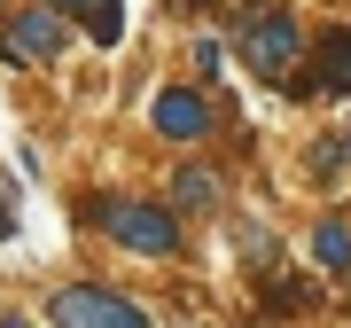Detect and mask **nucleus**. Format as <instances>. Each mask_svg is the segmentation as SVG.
<instances>
[{
	"instance_id": "f257e3e1",
	"label": "nucleus",
	"mask_w": 351,
	"mask_h": 328,
	"mask_svg": "<svg viewBox=\"0 0 351 328\" xmlns=\"http://www.w3.org/2000/svg\"><path fill=\"white\" fill-rule=\"evenodd\" d=\"M47 320H55V328H156L133 297L101 290V281H71V290H55V297H47Z\"/></svg>"
},
{
	"instance_id": "f03ea898",
	"label": "nucleus",
	"mask_w": 351,
	"mask_h": 328,
	"mask_svg": "<svg viewBox=\"0 0 351 328\" xmlns=\"http://www.w3.org/2000/svg\"><path fill=\"white\" fill-rule=\"evenodd\" d=\"M101 227H110V242H125L141 258H172L180 250V219L164 211V203H110Z\"/></svg>"
},
{
	"instance_id": "7ed1b4c3",
	"label": "nucleus",
	"mask_w": 351,
	"mask_h": 328,
	"mask_svg": "<svg viewBox=\"0 0 351 328\" xmlns=\"http://www.w3.org/2000/svg\"><path fill=\"white\" fill-rule=\"evenodd\" d=\"M242 55H250L265 78H281L289 63H297V24H289V16H258V24L242 32Z\"/></svg>"
},
{
	"instance_id": "20e7f679",
	"label": "nucleus",
	"mask_w": 351,
	"mask_h": 328,
	"mask_svg": "<svg viewBox=\"0 0 351 328\" xmlns=\"http://www.w3.org/2000/svg\"><path fill=\"white\" fill-rule=\"evenodd\" d=\"M0 47H8L16 63H47V55L63 47V8H24V16H16V32L0 39Z\"/></svg>"
},
{
	"instance_id": "39448f33",
	"label": "nucleus",
	"mask_w": 351,
	"mask_h": 328,
	"mask_svg": "<svg viewBox=\"0 0 351 328\" xmlns=\"http://www.w3.org/2000/svg\"><path fill=\"white\" fill-rule=\"evenodd\" d=\"M203 126H211V110H203L188 86L156 94V133H164V141H203Z\"/></svg>"
},
{
	"instance_id": "423d86ee",
	"label": "nucleus",
	"mask_w": 351,
	"mask_h": 328,
	"mask_svg": "<svg viewBox=\"0 0 351 328\" xmlns=\"http://www.w3.org/2000/svg\"><path fill=\"white\" fill-rule=\"evenodd\" d=\"M304 94H351V32H328L320 71H313V86H304Z\"/></svg>"
},
{
	"instance_id": "0eeeda50",
	"label": "nucleus",
	"mask_w": 351,
	"mask_h": 328,
	"mask_svg": "<svg viewBox=\"0 0 351 328\" xmlns=\"http://www.w3.org/2000/svg\"><path fill=\"white\" fill-rule=\"evenodd\" d=\"M55 8H86V32L101 39V47L125 32V8H117V0H55Z\"/></svg>"
},
{
	"instance_id": "6e6552de",
	"label": "nucleus",
	"mask_w": 351,
	"mask_h": 328,
	"mask_svg": "<svg viewBox=\"0 0 351 328\" xmlns=\"http://www.w3.org/2000/svg\"><path fill=\"white\" fill-rule=\"evenodd\" d=\"M172 203H188V211H211V203H219V180L203 172V164H188V172L172 180Z\"/></svg>"
},
{
	"instance_id": "1a4fd4ad",
	"label": "nucleus",
	"mask_w": 351,
	"mask_h": 328,
	"mask_svg": "<svg viewBox=\"0 0 351 328\" xmlns=\"http://www.w3.org/2000/svg\"><path fill=\"white\" fill-rule=\"evenodd\" d=\"M313 250H320V266H351V227H343V219H328V227L313 235Z\"/></svg>"
},
{
	"instance_id": "9d476101",
	"label": "nucleus",
	"mask_w": 351,
	"mask_h": 328,
	"mask_svg": "<svg viewBox=\"0 0 351 328\" xmlns=\"http://www.w3.org/2000/svg\"><path fill=\"white\" fill-rule=\"evenodd\" d=\"M0 235H16V211H8V203H0Z\"/></svg>"
},
{
	"instance_id": "9b49d317",
	"label": "nucleus",
	"mask_w": 351,
	"mask_h": 328,
	"mask_svg": "<svg viewBox=\"0 0 351 328\" xmlns=\"http://www.w3.org/2000/svg\"><path fill=\"white\" fill-rule=\"evenodd\" d=\"M0 328H32V320H0Z\"/></svg>"
},
{
	"instance_id": "f8f14e48",
	"label": "nucleus",
	"mask_w": 351,
	"mask_h": 328,
	"mask_svg": "<svg viewBox=\"0 0 351 328\" xmlns=\"http://www.w3.org/2000/svg\"><path fill=\"white\" fill-rule=\"evenodd\" d=\"M343 149H351V141H343Z\"/></svg>"
}]
</instances>
